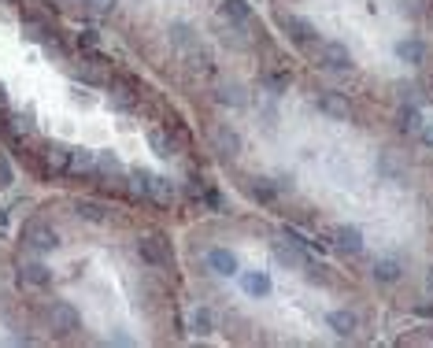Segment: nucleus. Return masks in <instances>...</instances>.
Returning <instances> with one entry per match:
<instances>
[{"mask_svg": "<svg viewBox=\"0 0 433 348\" xmlns=\"http://www.w3.org/2000/svg\"><path fill=\"white\" fill-rule=\"evenodd\" d=\"M23 34H26L30 41H45L52 30H49V23H45V19H34V15H26V19H23Z\"/></svg>", "mask_w": 433, "mask_h": 348, "instance_id": "nucleus-21", "label": "nucleus"}, {"mask_svg": "<svg viewBox=\"0 0 433 348\" xmlns=\"http://www.w3.org/2000/svg\"><path fill=\"white\" fill-rule=\"evenodd\" d=\"M145 197L156 200V204H163V208H171L174 197H178V189H174L171 178H163V174H152V178H149V189H145Z\"/></svg>", "mask_w": 433, "mask_h": 348, "instance_id": "nucleus-7", "label": "nucleus"}, {"mask_svg": "<svg viewBox=\"0 0 433 348\" xmlns=\"http://www.w3.org/2000/svg\"><path fill=\"white\" fill-rule=\"evenodd\" d=\"M82 82H89V86H112V75H108V63L104 60H93V63H82Z\"/></svg>", "mask_w": 433, "mask_h": 348, "instance_id": "nucleus-15", "label": "nucleus"}, {"mask_svg": "<svg viewBox=\"0 0 433 348\" xmlns=\"http://www.w3.org/2000/svg\"><path fill=\"white\" fill-rule=\"evenodd\" d=\"M267 86H271V93H285L289 89V75H267Z\"/></svg>", "mask_w": 433, "mask_h": 348, "instance_id": "nucleus-32", "label": "nucleus"}, {"mask_svg": "<svg viewBox=\"0 0 433 348\" xmlns=\"http://www.w3.org/2000/svg\"><path fill=\"white\" fill-rule=\"evenodd\" d=\"M149 145L156 149V156H171V152H174L171 134H167V130H160V126H156V130H149Z\"/></svg>", "mask_w": 433, "mask_h": 348, "instance_id": "nucleus-22", "label": "nucleus"}, {"mask_svg": "<svg viewBox=\"0 0 433 348\" xmlns=\"http://www.w3.org/2000/svg\"><path fill=\"white\" fill-rule=\"evenodd\" d=\"M378 171H382L385 178H396V174H400V160H396V156H382V160H378Z\"/></svg>", "mask_w": 433, "mask_h": 348, "instance_id": "nucleus-31", "label": "nucleus"}, {"mask_svg": "<svg viewBox=\"0 0 433 348\" xmlns=\"http://www.w3.org/2000/svg\"><path fill=\"white\" fill-rule=\"evenodd\" d=\"M396 130H404V134L419 130V112H415V108H400V112H396Z\"/></svg>", "mask_w": 433, "mask_h": 348, "instance_id": "nucleus-25", "label": "nucleus"}, {"mask_svg": "<svg viewBox=\"0 0 433 348\" xmlns=\"http://www.w3.org/2000/svg\"><path fill=\"white\" fill-rule=\"evenodd\" d=\"M4 104H8V93H4V86H0V112H4Z\"/></svg>", "mask_w": 433, "mask_h": 348, "instance_id": "nucleus-39", "label": "nucleus"}, {"mask_svg": "<svg viewBox=\"0 0 433 348\" xmlns=\"http://www.w3.org/2000/svg\"><path fill=\"white\" fill-rule=\"evenodd\" d=\"M245 289L252 293V297H267V293H271V278H267V274H245Z\"/></svg>", "mask_w": 433, "mask_h": 348, "instance_id": "nucleus-24", "label": "nucleus"}, {"mask_svg": "<svg viewBox=\"0 0 433 348\" xmlns=\"http://www.w3.org/2000/svg\"><path fill=\"white\" fill-rule=\"evenodd\" d=\"M149 178H152V174L145 171V167H134V171H130V189L145 197V189H149Z\"/></svg>", "mask_w": 433, "mask_h": 348, "instance_id": "nucleus-29", "label": "nucleus"}, {"mask_svg": "<svg viewBox=\"0 0 433 348\" xmlns=\"http://www.w3.org/2000/svg\"><path fill=\"white\" fill-rule=\"evenodd\" d=\"M426 282H430V289H433V271H430V278H426Z\"/></svg>", "mask_w": 433, "mask_h": 348, "instance_id": "nucleus-40", "label": "nucleus"}, {"mask_svg": "<svg viewBox=\"0 0 433 348\" xmlns=\"http://www.w3.org/2000/svg\"><path fill=\"white\" fill-rule=\"evenodd\" d=\"M319 63L326 71H348L352 67V52L341 41H326V45H319Z\"/></svg>", "mask_w": 433, "mask_h": 348, "instance_id": "nucleus-5", "label": "nucleus"}, {"mask_svg": "<svg viewBox=\"0 0 433 348\" xmlns=\"http://www.w3.org/2000/svg\"><path fill=\"white\" fill-rule=\"evenodd\" d=\"M211 141H215V152H223V156L241 152V137H237V130H230V126H219V130L211 134Z\"/></svg>", "mask_w": 433, "mask_h": 348, "instance_id": "nucleus-13", "label": "nucleus"}, {"mask_svg": "<svg viewBox=\"0 0 433 348\" xmlns=\"http://www.w3.org/2000/svg\"><path fill=\"white\" fill-rule=\"evenodd\" d=\"M404 8H411V12H422V0H404Z\"/></svg>", "mask_w": 433, "mask_h": 348, "instance_id": "nucleus-38", "label": "nucleus"}, {"mask_svg": "<svg viewBox=\"0 0 433 348\" xmlns=\"http://www.w3.org/2000/svg\"><path fill=\"white\" fill-rule=\"evenodd\" d=\"M334 241H337L341 252H352V256L363 249V234H359L356 226H337V230H334Z\"/></svg>", "mask_w": 433, "mask_h": 348, "instance_id": "nucleus-14", "label": "nucleus"}, {"mask_svg": "<svg viewBox=\"0 0 433 348\" xmlns=\"http://www.w3.org/2000/svg\"><path fill=\"white\" fill-rule=\"evenodd\" d=\"M396 56H400L404 63H422V56H426V49H422V41L408 38V41H400V45H396Z\"/></svg>", "mask_w": 433, "mask_h": 348, "instance_id": "nucleus-19", "label": "nucleus"}, {"mask_svg": "<svg viewBox=\"0 0 433 348\" xmlns=\"http://www.w3.org/2000/svg\"><path fill=\"white\" fill-rule=\"evenodd\" d=\"M75 212L86 219V223H104V219H108V208L100 204V200H78Z\"/></svg>", "mask_w": 433, "mask_h": 348, "instance_id": "nucleus-18", "label": "nucleus"}, {"mask_svg": "<svg viewBox=\"0 0 433 348\" xmlns=\"http://www.w3.org/2000/svg\"><path fill=\"white\" fill-rule=\"evenodd\" d=\"M171 41L178 45V49H189V45H193V26H186V23H171Z\"/></svg>", "mask_w": 433, "mask_h": 348, "instance_id": "nucleus-27", "label": "nucleus"}, {"mask_svg": "<svg viewBox=\"0 0 433 348\" xmlns=\"http://www.w3.org/2000/svg\"><path fill=\"white\" fill-rule=\"evenodd\" d=\"M41 163L49 174H67V163H71V149H63V145H49V149L41 152Z\"/></svg>", "mask_w": 433, "mask_h": 348, "instance_id": "nucleus-10", "label": "nucleus"}, {"mask_svg": "<svg viewBox=\"0 0 433 348\" xmlns=\"http://www.w3.org/2000/svg\"><path fill=\"white\" fill-rule=\"evenodd\" d=\"M422 141H426V149H433V126H426V130H422Z\"/></svg>", "mask_w": 433, "mask_h": 348, "instance_id": "nucleus-37", "label": "nucleus"}, {"mask_svg": "<svg viewBox=\"0 0 433 348\" xmlns=\"http://www.w3.org/2000/svg\"><path fill=\"white\" fill-rule=\"evenodd\" d=\"M49 326L56 337H67L75 334V330L82 326V315L75 311V304H67V300H56V304L49 308Z\"/></svg>", "mask_w": 433, "mask_h": 348, "instance_id": "nucleus-3", "label": "nucleus"}, {"mask_svg": "<svg viewBox=\"0 0 433 348\" xmlns=\"http://www.w3.org/2000/svg\"><path fill=\"white\" fill-rule=\"evenodd\" d=\"M204 204L211 208V212H223V208H226V200H223V197H219V193H215V189H208V193H204Z\"/></svg>", "mask_w": 433, "mask_h": 348, "instance_id": "nucleus-33", "label": "nucleus"}, {"mask_svg": "<svg viewBox=\"0 0 433 348\" xmlns=\"http://www.w3.org/2000/svg\"><path fill=\"white\" fill-rule=\"evenodd\" d=\"M89 8H93V12H112L115 0H89Z\"/></svg>", "mask_w": 433, "mask_h": 348, "instance_id": "nucleus-36", "label": "nucleus"}, {"mask_svg": "<svg viewBox=\"0 0 433 348\" xmlns=\"http://www.w3.org/2000/svg\"><path fill=\"white\" fill-rule=\"evenodd\" d=\"M97 41H100V38H97L93 30H82V34H78V45H86V49H97Z\"/></svg>", "mask_w": 433, "mask_h": 348, "instance_id": "nucleus-35", "label": "nucleus"}, {"mask_svg": "<svg viewBox=\"0 0 433 348\" xmlns=\"http://www.w3.org/2000/svg\"><path fill=\"white\" fill-rule=\"evenodd\" d=\"M208 267L215 271V274H234L237 271V256L226 252V249H211L208 252Z\"/></svg>", "mask_w": 433, "mask_h": 348, "instance_id": "nucleus-16", "label": "nucleus"}, {"mask_svg": "<svg viewBox=\"0 0 433 348\" xmlns=\"http://www.w3.org/2000/svg\"><path fill=\"white\" fill-rule=\"evenodd\" d=\"M248 197H252V200H260V204H274L278 189H274L267 178H248Z\"/></svg>", "mask_w": 433, "mask_h": 348, "instance_id": "nucleus-17", "label": "nucleus"}, {"mask_svg": "<svg viewBox=\"0 0 433 348\" xmlns=\"http://www.w3.org/2000/svg\"><path fill=\"white\" fill-rule=\"evenodd\" d=\"M186 56H189V67H197V71H211V56H208L204 49L189 45V49H186Z\"/></svg>", "mask_w": 433, "mask_h": 348, "instance_id": "nucleus-28", "label": "nucleus"}, {"mask_svg": "<svg viewBox=\"0 0 433 348\" xmlns=\"http://www.w3.org/2000/svg\"><path fill=\"white\" fill-rule=\"evenodd\" d=\"M15 182V174H12V167H8V160L0 156V189H8Z\"/></svg>", "mask_w": 433, "mask_h": 348, "instance_id": "nucleus-34", "label": "nucleus"}, {"mask_svg": "<svg viewBox=\"0 0 433 348\" xmlns=\"http://www.w3.org/2000/svg\"><path fill=\"white\" fill-rule=\"evenodd\" d=\"M330 326H334L337 334H352V330H356V315H352V311H334V315H330Z\"/></svg>", "mask_w": 433, "mask_h": 348, "instance_id": "nucleus-26", "label": "nucleus"}, {"mask_svg": "<svg viewBox=\"0 0 433 348\" xmlns=\"http://www.w3.org/2000/svg\"><path fill=\"white\" fill-rule=\"evenodd\" d=\"M215 100H219V104H230V108H241L245 104V93L237 86H219L215 89Z\"/></svg>", "mask_w": 433, "mask_h": 348, "instance_id": "nucleus-23", "label": "nucleus"}, {"mask_svg": "<svg viewBox=\"0 0 433 348\" xmlns=\"http://www.w3.org/2000/svg\"><path fill=\"white\" fill-rule=\"evenodd\" d=\"M23 245L30 252H52L60 249V234L52 223H45V219H30V223L23 226Z\"/></svg>", "mask_w": 433, "mask_h": 348, "instance_id": "nucleus-1", "label": "nucleus"}, {"mask_svg": "<svg viewBox=\"0 0 433 348\" xmlns=\"http://www.w3.org/2000/svg\"><path fill=\"white\" fill-rule=\"evenodd\" d=\"M282 26H285V34H289V38L300 45V49H311V45L319 41L315 26H311L308 19H300V15H282Z\"/></svg>", "mask_w": 433, "mask_h": 348, "instance_id": "nucleus-6", "label": "nucleus"}, {"mask_svg": "<svg viewBox=\"0 0 433 348\" xmlns=\"http://www.w3.org/2000/svg\"><path fill=\"white\" fill-rule=\"evenodd\" d=\"M278 260L282 263H289V267H308V256H304L300 249H297V245H293V241H285V245H278Z\"/></svg>", "mask_w": 433, "mask_h": 348, "instance_id": "nucleus-20", "label": "nucleus"}, {"mask_svg": "<svg viewBox=\"0 0 433 348\" xmlns=\"http://www.w3.org/2000/svg\"><path fill=\"white\" fill-rule=\"evenodd\" d=\"M319 112L326 119H337V123H341V119H348V100L341 93H322L319 97Z\"/></svg>", "mask_w": 433, "mask_h": 348, "instance_id": "nucleus-12", "label": "nucleus"}, {"mask_svg": "<svg viewBox=\"0 0 433 348\" xmlns=\"http://www.w3.org/2000/svg\"><path fill=\"white\" fill-rule=\"evenodd\" d=\"M219 15H223L230 26H248L252 8H248V0H223V4H219Z\"/></svg>", "mask_w": 433, "mask_h": 348, "instance_id": "nucleus-9", "label": "nucleus"}, {"mask_svg": "<svg viewBox=\"0 0 433 348\" xmlns=\"http://www.w3.org/2000/svg\"><path fill=\"white\" fill-rule=\"evenodd\" d=\"M19 286H30V289L52 286V267H45L41 260H23L19 263Z\"/></svg>", "mask_w": 433, "mask_h": 348, "instance_id": "nucleus-4", "label": "nucleus"}, {"mask_svg": "<svg viewBox=\"0 0 433 348\" xmlns=\"http://www.w3.org/2000/svg\"><path fill=\"white\" fill-rule=\"evenodd\" d=\"M67 174H75V178H93V174H97V152H89V149H71Z\"/></svg>", "mask_w": 433, "mask_h": 348, "instance_id": "nucleus-8", "label": "nucleus"}, {"mask_svg": "<svg viewBox=\"0 0 433 348\" xmlns=\"http://www.w3.org/2000/svg\"><path fill=\"white\" fill-rule=\"evenodd\" d=\"M404 274V263L396 260V256H382V260H374V278L385 282V286H393V282H400Z\"/></svg>", "mask_w": 433, "mask_h": 348, "instance_id": "nucleus-11", "label": "nucleus"}, {"mask_svg": "<svg viewBox=\"0 0 433 348\" xmlns=\"http://www.w3.org/2000/svg\"><path fill=\"white\" fill-rule=\"evenodd\" d=\"M193 326H197L200 334H211V330H215V315H211L208 308H200L197 315H193Z\"/></svg>", "mask_w": 433, "mask_h": 348, "instance_id": "nucleus-30", "label": "nucleus"}, {"mask_svg": "<svg viewBox=\"0 0 433 348\" xmlns=\"http://www.w3.org/2000/svg\"><path fill=\"white\" fill-rule=\"evenodd\" d=\"M137 252H141V260L149 263V267H171V260H174L171 241H167L163 234L141 237V241H137Z\"/></svg>", "mask_w": 433, "mask_h": 348, "instance_id": "nucleus-2", "label": "nucleus"}, {"mask_svg": "<svg viewBox=\"0 0 433 348\" xmlns=\"http://www.w3.org/2000/svg\"><path fill=\"white\" fill-rule=\"evenodd\" d=\"M0 4H8V0H0Z\"/></svg>", "mask_w": 433, "mask_h": 348, "instance_id": "nucleus-41", "label": "nucleus"}]
</instances>
